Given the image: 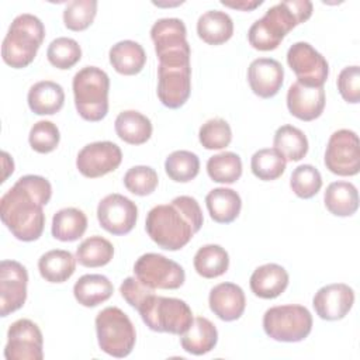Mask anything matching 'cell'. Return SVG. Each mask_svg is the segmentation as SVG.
Listing matches in <instances>:
<instances>
[{
    "mask_svg": "<svg viewBox=\"0 0 360 360\" xmlns=\"http://www.w3.org/2000/svg\"><path fill=\"white\" fill-rule=\"evenodd\" d=\"M52 195L51 183L37 174L20 177L0 200V217L7 229L22 242L37 240L44 231L46 205Z\"/></svg>",
    "mask_w": 360,
    "mask_h": 360,
    "instance_id": "6da1fadb",
    "label": "cell"
},
{
    "mask_svg": "<svg viewBox=\"0 0 360 360\" xmlns=\"http://www.w3.org/2000/svg\"><path fill=\"white\" fill-rule=\"evenodd\" d=\"M202 211L195 198L179 195L170 204L153 207L145 221L149 238L162 249L184 248L202 226Z\"/></svg>",
    "mask_w": 360,
    "mask_h": 360,
    "instance_id": "7a4b0ae2",
    "label": "cell"
},
{
    "mask_svg": "<svg viewBox=\"0 0 360 360\" xmlns=\"http://www.w3.org/2000/svg\"><path fill=\"white\" fill-rule=\"evenodd\" d=\"M311 15L312 3L309 0L277 3L250 25L248 31L249 44L259 51H273L294 27L305 22Z\"/></svg>",
    "mask_w": 360,
    "mask_h": 360,
    "instance_id": "3957f363",
    "label": "cell"
},
{
    "mask_svg": "<svg viewBox=\"0 0 360 360\" xmlns=\"http://www.w3.org/2000/svg\"><path fill=\"white\" fill-rule=\"evenodd\" d=\"M158 68V97L167 108H180L190 97L191 65L190 45H180L156 52Z\"/></svg>",
    "mask_w": 360,
    "mask_h": 360,
    "instance_id": "277c9868",
    "label": "cell"
},
{
    "mask_svg": "<svg viewBox=\"0 0 360 360\" xmlns=\"http://www.w3.org/2000/svg\"><path fill=\"white\" fill-rule=\"evenodd\" d=\"M44 38L45 27L38 17L28 13L17 15L1 44L3 60L14 69L28 66L35 59Z\"/></svg>",
    "mask_w": 360,
    "mask_h": 360,
    "instance_id": "5b68a950",
    "label": "cell"
},
{
    "mask_svg": "<svg viewBox=\"0 0 360 360\" xmlns=\"http://www.w3.org/2000/svg\"><path fill=\"white\" fill-rule=\"evenodd\" d=\"M75 105L79 115L91 122L101 121L108 112L110 77L97 66L80 69L72 82Z\"/></svg>",
    "mask_w": 360,
    "mask_h": 360,
    "instance_id": "8992f818",
    "label": "cell"
},
{
    "mask_svg": "<svg viewBox=\"0 0 360 360\" xmlns=\"http://www.w3.org/2000/svg\"><path fill=\"white\" fill-rule=\"evenodd\" d=\"M150 330L183 335L193 323V312L186 301L173 297L149 295L136 309Z\"/></svg>",
    "mask_w": 360,
    "mask_h": 360,
    "instance_id": "52a82bcc",
    "label": "cell"
},
{
    "mask_svg": "<svg viewBox=\"0 0 360 360\" xmlns=\"http://www.w3.org/2000/svg\"><path fill=\"white\" fill-rule=\"evenodd\" d=\"M96 332L100 349L118 359L127 357L136 342V332L131 319L118 307H107L97 314Z\"/></svg>",
    "mask_w": 360,
    "mask_h": 360,
    "instance_id": "ba28073f",
    "label": "cell"
},
{
    "mask_svg": "<svg viewBox=\"0 0 360 360\" xmlns=\"http://www.w3.org/2000/svg\"><path fill=\"white\" fill-rule=\"evenodd\" d=\"M266 335L277 342H301L312 329V315L302 305H277L263 315Z\"/></svg>",
    "mask_w": 360,
    "mask_h": 360,
    "instance_id": "9c48e42d",
    "label": "cell"
},
{
    "mask_svg": "<svg viewBox=\"0 0 360 360\" xmlns=\"http://www.w3.org/2000/svg\"><path fill=\"white\" fill-rule=\"evenodd\" d=\"M134 273L141 283L153 290H176L186 280L183 267L159 253H145L138 257Z\"/></svg>",
    "mask_w": 360,
    "mask_h": 360,
    "instance_id": "30bf717a",
    "label": "cell"
},
{
    "mask_svg": "<svg viewBox=\"0 0 360 360\" xmlns=\"http://www.w3.org/2000/svg\"><path fill=\"white\" fill-rule=\"evenodd\" d=\"M325 166L338 176H354L360 170L359 136L352 129L335 131L326 145Z\"/></svg>",
    "mask_w": 360,
    "mask_h": 360,
    "instance_id": "8fae6325",
    "label": "cell"
},
{
    "mask_svg": "<svg viewBox=\"0 0 360 360\" xmlns=\"http://www.w3.org/2000/svg\"><path fill=\"white\" fill-rule=\"evenodd\" d=\"M287 63L297 76V82L308 87H321L328 79L326 59L308 42L292 44L287 51Z\"/></svg>",
    "mask_w": 360,
    "mask_h": 360,
    "instance_id": "7c38bea8",
    "label": "cell"
},
{
    "mask_svg": "<svg viewBox=\"0 0 360 360\" xmlns=\"http://www.w3.org/2000/svg\"><path fill=\"white\" fill-rule=\"evenodd\" d=\"M42 332L31 319H18L7 330L4 357L7 360H42Z\"/></svg>",
    "mask_w": 360,
    "mask_h": 360,
    "instance_id": "4fadbf2b",
    "label": "cell"
},
{
    "mask_svg": "<svg viewBox=\"0 0 360 360\" xmlns=\"http://www.w3.org/2000/svg\"><path fill=\"white\" fill-rule=\"evenodd\" d=\"M97 219L100 226L112 235L129 233L138 219L136 204L122 194L105 195L97 207Z\"/></svg>",
    "mask_w": 360,
    "mask_h": 360,
    "instance_id": "5bb4252c",
    "label": "cell"
},
{
    "mask_svg": "<svg viewBox=\"0 0 360 360\" xmlns=\"http://www.w3.org/2000/svg\"><path fill=\"white\" fill-rule=\"evenodd\" d=\"M122 160L120 146L110 141L89 143L80 149L76 158L77 170L89 179H97L114 172Z\"/></svg>",
    "mask_w": 360,
    "mask_h": 360,
    "instance_id": "9a60e30c",
    "label": "cell"
},
{
    "mask_svg": "<svg viewBox=\"0 0 360 360\" xmlns=\"http://www.w3.org/2000/svg\"><path fill=\"white\" fill-rule=\"evenodd\" d=\"M28 273L15 260H1L0 263V314L7 316L20 309L27 300Z\"/></svg>",
    "mask_w": 360,
    "mask_h": 360,
    "instance_id": "2e32d148",
    "label": "cell"
},
{
    "mask_svg": "<svg viewBox=\"0 0 360 360\" xmlns=\"http://www.w3.org/2000/svg\"><path fill=\"white\" fill-rule=\"evenodd\" d=\"M354 302V291L345 283H333L319 288L312 300L314 309L321 319L338 321L347 315Z\"/></svg>",
    "mask_w": 360,
    "mask_h": 360,
    "instance_id": "e0dca14e",
    "label": "cell"
},
{
    "mask_svg": "<svg viewBox=\"0 0 360 360\" xmlns=\"http://www.w3.org/2000/svg\"><path fill=\"white\" fill-rule=\"evenodd\" d=\"M284 80L281 63L273 58H257L248 68V82L252 91L262 97L270 98L278 93Z\"/></svg>",
    "mask_w": 360,
    "mask_h": 360,
    "instance_id": "ac0fdd59",
    "label": "cell"
},
{
    "mask_svg": "<svg viewBox=\"0 0 360 360\" xmlns=\"http://www.w3.org/2000/svg\"><path fill=\"white\" fill-rule=\"evenodd\" d=\"M288 111L298 120L312 121L318 118L325 108V89L308 87L294 82L287 91Z\"/></svg>",
    "mask_w": 360,
    "mask_h": 360,
    "instance_id": "d6986e66",
    "label": "cell"
},
{
    "mask_svg": "<svg viewBox=\"0 0 360 360\" xmlns=\"http://www.w3.org/2000/svg\"><path fill=\"white\" fill-rule=\"evenodd\" d=\"M210 309L222 321L239 319L246 307L243 290L233 283H219L211 288L208 297Z\"/></svg>",
    "mask_w": 360,
    "mask_h": 360,
    "instance_id": "ffe728a7",
    "label": "cell"
},
{
    "mask_svg": "<svg viewBox=\"0 0 360 360\" xmlns=\"http://www.w3.org/2000/svg\"><path fill=\"white\" fill-rule=\"evenodd\" d=\"M252 292L264 300L278 297L288 285L287 270L276 263H267L259 266L250 276L249 280Z\"/></svg>",
    "mask_w": 360,
    "mask_h": 360,
    "instance_id": "44dd1931",
    "label": "cell"
},
{
    "mask_svg": "<svg viewBox=\"0 0 360 360\" xmlns=\"http://www.w3.org/2000/svg\"><path fill=\"white\" fill-rule=\"evenodd\" d=\"M218 342V330L215 325L204 318H194L190 328L180 335L181 347L194 356H201L211 352Z\"/></svg>",
    "mask_w": 360,
    "mask_h": 360,
    "instance_id": "7402d4cb",
    "label": "cell"
},
{
    "mask_svg": "<svg viewBox=\"0 0 360 360\" xmlns=\"http://www.w3.org/2000/svg\"><path fill=\"white\" fill-rule=\"evenodd\" d=\"M27 101L34 114L52 115L63 107L65 93L60 84L52 80H42L31 86Z\"/></svg>",
    "mask_w": 360,
    "mask_h": 360,
    "instance_id": "603a6c76",
    "label": "cell"
},
{
    "mask_svg": "<svg viewBox=\"0 0 360 360\" xmlns=\"http://www.w3.org/2000/svg\"><path fill=\"white\" fill-rule=\"evenodd\" d=\"M108 56L115 72L125 76L139 73L146 63L145 49L141 44L131 39H124L112 45Z\"/></svg>",
    "mask_w": 360,
    "mask_h": 360,
    "instance_id": "cb8c5ba5",
    "label": "cell"
},
{
    "mask_svg": "<svg viewBox=\"0 0 360 360\" xmlns=\"http://www.w3.org/2000/svg\"><path fill=\"white\" fill-rule=\"evenodd\" d=\"M205 204L210 217L218 224H231L238 218L242 208L240 195L226 187L211 190L205 197Z\"/></svg>",
    "mask_w": 360,
    "mask_h": 360,
    "instance_id": "d4e9b609",
    "label": "cell"
},
{
    "mask_svg": "<svg viewBox=\"0 0 360 360\" xmlns=\"http://www.w3.org/2000/svg\"><path fill=\"white\" fill-rule=\"evenodd\" d=\"M114 292L112 283L103 274H84L73 285V295L83 307H97Z\"/></svg>",
    "mask_w": 360,
    "mask_h": 360,
    "instance_id": "484cf974",
    "label": "cell"
},
{
    "mask_svg": "<svg viewBox=\"0 0 360 360\" xmlns=\"http://www.w3.org/2000/svg\"><path fill=\"white\" fill-rule=\"evenodd\" d=\"M198 37L210 45H221L233 34V22L229 14L219 10H210L197 21Z\"/></svg>",
    "mask_w": 360,
    "mask_h": 360,
    "instance_id": "4316f807",
    "label": "cell"
},
{
    "mask_svg": "<svg viewBox=\"0 0 360 360\" xmlns=\"http://www.w3.org/2000/svg\"><path fill=\"white\" fill-rule=\"evenodd\" d=\"M115 132L127 143L142 145L152 135L150 120L139 111L125 110L115 118Z\"/></svg>",
    "mask_w": 360,
    "mask_h": 360,
    "instance_id": "83f0119b",
    "label": "cell"
},
{
    "mask_svg": "<svg viewBox=\"0 0 360 360\" xmlns=\"http://www.w3.org/2000/svg\"><path fill=\"white\" fill-rule=\"evenodd\" d=\"M38 270L45 281L63 283L75 273L76 257L69 250H49L39 257Z\"/></svg>",
    "mask_w": 360,
    "mask_h": 360,
    "instance_id": "f1b7e54d",
    "label": "cell"
},
{
    "mask_svg": "<svg viewBox=\"0 0 360 360\" xmlns=\"http://www.w3.org/2000/svg\"><path fill=\"white\" fill-rule=\"evenodd\" d=\"M323 201L330 214L350 217L359 208L357 188L349 181H333L326 187Z\"/></svg>",
    "mask_w": 360,
    "mask_h": 360,
    "instance_id": "f546056e",
    "label": "cell"
},
{
    "mask_svg": "<svg viewBox=\"0 0 360 360\" xmlns=\"http://www.w3.org/2000/svg\"><path fill=\"white\" fill-rule=\"evenodd\" d=\"M87 229L86 214L75 207L59 210L52 218V236L62 242H73Z\"/></svg>",
    "mask_w": 360,
    "mask_h": 360,
    "instance_id": "4dcf8cb0",
    "label": "cell"
},
{
    "mask_svg": "<svg viewBox=\"0 0 360 360\" xmlns=\"http://www.w3.org/2000/svg\"><path fill=\"white\" fill-rule=\"evenodd\" d=\"M274 149L290 162L301 160L308 152V139L305 134L294 125L285 124L277 128L273 138Z\"/></svg>",
    "mask_w": 360,
    "mask_h": 360,
    "instance_id": "1f68e13d",
    "label": "cell"
},
{
    "mask_svg": "<svg viewBox=\"0 0 360 360\" xmlns=\"http://www.w3.org/2000/svg\"><path fill=\"white\" fill-rule=\"evenodd\" d=\"M195 271L204 278H215L226 273L229 267V255L219 245H204L194 255Z\"/></svg>",
    "mask_w": 360,
    "mask_h": 360,
    "instance_id": "d6a6232c",
    "label": "cell"
},
{
    "mask_svg": "<svg viewBox=\"0 0 360 360\" xmlns=\"http://www.w3.org/2000/svg\"><path fill=\"white\" fill-rule=\"evenodd\" d=\"M114 256L112 243L98 235L84 239L76 249V260L84 267H101Z\"/></svg>",
    "mask_w": 360,
    "mask_h": 360,
    "instance_id": "836d02e7",
    "label": "cell"
},
{
    "mask_svg": "<svg viewBox=\"0 0 360 360\" xmlns=\"http://www.w3.org/2000/svg\"><path fill=\"white\" fill-rule=\"evenodd\" d=\"M207 173L211 180L232 184L242 176L240 156L233 152H221L207 160Z\"/></svg>",
    "mask_w": 360,
    "mask_h": 360,
    "instance_id": "e575fe53",
    "label": "cell"
},
{
    "mask_svg": "<svg viewBox=\"0 0 360 360\" xmlns=\"http://www.w3.org/2000/svg\"><path fill=\"white\" fill-rule=\"evenodd\" d=\"M166 174L177 183L191 181L200 172V159L190 150H174L165 162Z\"/></svg>",
    "mask_w": 360,
    "mask_h": 360,
    "instance_id": "d590c367",
    "label": "cell"
},
{
    "mask_svg": "<svg viewBox=\"0 0 360 360\" xmlns=\"http://www.w3.org/2000/svg\"><path fill=\"white\" fill-rule=\"evenodd\" d=\"M285 163L287 160L274 148H264L253 153L250 169L257 179L270 181L278 179L284 173Z\"/></svg>",
    "mask_w": 360,
    "mask_h": 360,
    "instance_id": "8d00e7d4",
    "label": "cell"
},
{
    "mask_svg": "<svg viewBox=\"0 0 360 360\" xmlns=\"http://www.w3.org/2000/svg\"><path fill=\"white\" fill-rule=\"evenodd\" d=\"M48 60L58 69H70L82 58V48L73 38L59 37L53 39L46 49Z\"/></svg>",
    "mask_w": 360,
    "mask_h": 360,
    "instance_id": "74e56055",
    "label": "cell"
},
{
    "mask_svg": "<svg viewBox=\"0 0 360 360\" xmlns=\"http://www.w3.org/2000/svg\"><path fill=\"white\" fill-rule=\"evenodd\" d=\"M96 14V0H73L63 10V22L70 31H83L91 25Z\"/></svg>",
    "mask_w": 360,
    "mask_h": 360,
    "instance_id": "f35d334b",
    "label": "cell"
},
{
    "mask_svg": "<svg viewBox=\"0 0 360 360\" xmlns=\"http://www.w3.org/2000/svg\"><path fill=\"white\" fill-rule=\"evenodd\" d=\"M290 187L300 198L314 197L322 187V176L312 165H300L290 177Z\"/></svg>",
    "mask_w": 360,
    "mask_h": 360,
    "instance_id": "ab89813d",
    "label": "cell"
},
{
    "mask_svg": "<svg viewBox=\"0 0 360 360\" xmlns=\"http://www.w3.org/2000/svg\"><path fill=\"white\" fill-rule=\"evenodd\" d=\"M198 139L200 143L208 150L224 149L232 141V131L225 120L211 118L200 127Z\"/></svg>",
    "mask_w": 360,
    "mask_h": 360,
    "instance_id": "60d3db41",
    "label": "cell"
},
{
    "mask_svg": "<svg viewBox=\"0 0 360 360\" xmlns=\"http://www.w3.org/2000/svg\"><path fill=\"white\" fill-rule=\"evenodd\" d=\"M158 183V173L150 166H134L124 174V186L135 195L143 197L152 194L156 190Z\"/></svg>",
    "mask_w": 360,
    "mask_h": 360,
    "instance_id": "b9f144b4",
    "label": "cell"
},
{
    "mask_svg": "<svg viewBox=\"0 0 360 360\" xmlns=\"http://www.w3.org/2000/svg\"><path fill=\"white\" fill-rule=\"evenodd\" d=\"M60 141V134L58 127L46 120L35 122L28 135V142L31 148L38 153H49L56 149Z\"/></svg>",
    "mask_w": 360,
    "mask_h": 360,
    "instance_id": "7bdbcfd3",
    "label": "cell"
},
{
    "mask_svg": "<svg viewBox=\"0 0 360 360\" xmlns=\"http://www.w3.org/2000/svg\"><path fill=\"white\" fill-rule=\"evenodd\" d=\"M338 90L345 101L356 104L360 101V68L346 66L338 76Z\"/></svg>",
    "mask_w": 360,
    "mask_h": 360,
    "instance_id": "ee69618b",
    "label": "cell"
},
{
    "mask_svg": "<svg viewBox=\"0 0 360 360\" xmlns=\"http://www.w3.org/2000/svg\"><path fill=\"white\" fill-rule=\"evenodd\" d=\"M120 292L122 298L135 309H138L142 302L152 294H155L153 288L146 287L143 283H141L135 276L134 277H127L121 285H120Z\"/></svg>",
    "mask_w": 360,
    "mask_h": 360,
    "instance_id": "f6af8a7d",
    "label": "cell"
},
{
    "mask_svg": "<svg viewBox=\"0 0 360 360\" xmlns=\"http://www.w3.org/2000/svg\"><path fill=\"white\" fill-rule=\"evenodd\" d=\"M263 1L262 0H240V1H225L222 0L221 4L225 7H231V8H236V10H242V11H250L255 10L256 7H259Z\"/></svg>",
    "mask_w": 360,
    "mask_h": 360,
    "instance_id": "bcb514c9",
    "label": "cell"
}]
</instances>
